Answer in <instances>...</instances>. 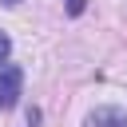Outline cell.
Segmentation results:
<instances>
[{
  "label": "cell",
  "mask_w": 127,
  "mask_h": 127,
  "mask_svg": "<svg viewBox=\"0 0 127 127\" xmlns=\"http://www.w3.org/2000/svg\"><path fill=\"white\" fill-rule=\"evenodd\" d=\"M83 8H87V0H67V16H79Z\"/></svg>",
  "instance_id": "cell-4"
},
{
  "label": "cell",
  "mask_w": 127,
  "mask_h": 127,
  "mask_svg": "<svg viewBox=\"0 0 127 127\" xmlns=\"http://www.w3.org/2000/svg\"><path fill=\"white\" fill-rule=\"evenodd\" d=\"M4 4H20V0H4Z\"/></svg>",
  "instance_id": "cell-5"
},
{
  "label": "cell",
  "mask_w": 127,
  "mask_h": 127,
  "mask_svg": "<svg viewBox=\"0 0 127 127\" xmlns=\"http://www.w3.org/2000/svg\"><path fill=\"white\" fill-rule=\"evenodd\" d=\"M87 127H127V111L123 107H95L87 115Z\"/></svg>",
  "instance_id": "cell-2"
},
{
  "label": "cell",
  "mask_w": 127,
  "mask_h": 127,
  "mask_svg": "<svg viewBox=\"0 0 127 127\" xmlns=\"http://www.w3.org/2000/svg\"><path fill=\"white\" fill-rule=\"evenodd\" d=\"M24 91V71L16 64H0V107H16Z\"/></svg>",
  "instance_id": "cell-1"
},
{
  "label": "cell",
  "mask_w": 127,
  "mask_h": 127,
  "mask_svg": "<svg viewBox=\"0 0 127 127\" xmlns=\"http://www.w3.org/2000/svg\"><path fill=\"white\" fill-rule=\"evenodd\" d=\"M12 56V40H8V32H0V64Z\"/></svg>",
  "instance_id": "cell-3"
}]
</instances>
